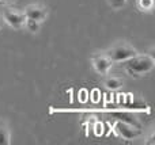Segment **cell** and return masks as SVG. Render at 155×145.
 Wrapping results in <instances>:
<instances>
[{
  "mask_svg": "<svg viewBox=\"0 0 155 145\" xmlns=\"http://www.w3.org/2000/svg\"><path fill=\"white\" fill-rule=\"evenodd\" d=\"M107 3H109V5L112 8H114V10H120V8H123L124 5H125L127 0H107Z\"/></svg>",
  "mask_w": 155,
  "mask_h": 145,
  "instance_id": "cell-11",
  "label": "cell"
},
{
  "mask_svg": "<svg viewBox=\"0 0 155 145\" xmlns=\"http://www.w3.org/2000/svg\"><path fill=\"white\" fill-rule=\"evenodd\" d=\"M23 12L26 15V18L37 20V22H42L48 16V8L41 4H30L25 8Z\"/></svg>",
  "mask_w": 155,
  "mask_h": 145,
  "instance_id": "cell-5",
  "label": "cell"
},
{
  "mask_svg": "<svg viewBox=\"0 0 155 145\" xmlns=\"http://www.w3.org/2000/svg\"><path fill=\"white\" fill-rule=\"evenodd\" d=\"M105 53L113 62H123L137 54V50L128 42H118L113 45L112 48H109Z\"/></svg>",
  "mask_w": 155,
  "mask_h": 145,
  "instance_id": "cell-2",
  "label": "cell"
},
{
  "mask_svg": "<svg viewBox=\"0 0 155 145\" xmlns=\"http://www.w3.org/2000/svg\"><path fill=\"white\" fill-rule=\"evenodd\" d=\"M40 24H41V22H37V20H33V19L26 18L23 26L26 27V29L29 30L30 33H37L38 30H40Z\"/></svg>",
  "mask_w": 155,
  "mask_h": 145,
  "instance_id": "cell-9",
  "label": "cell"
},
{
  "mask_svg": "<svg viewBox=\"0 0 155 145\" xmlns=\"http://www.w3.org/2000/svg\"><path fill=\"white\" fill-rule=\"evenodd\" d=\"M105 86L109 90H117L123 86V80L120 77H117V76H107L105 79Z\"/></svg>",
  "mask_w": 155,
  "mask_h": 145,
  "instance_id": "cell-8",
  "label": "cell"
},
{
  "mask_svg": "<svg viewBox=\"0 0 155 145\" xmlns=\"http://www.w3.org/2000/svg\"><path fill=\"white\" fill-rule=\"evenodd\" d=\"M3 19L7 24H10L14 29H21L23 27L25 20H26V15L25 12L18 10H12V8H7L3 12Z\"/></svg>",
  "mask_w": 155,
  "mask_h": 145,
  "instance_id": "cell-3",
  "label": "cell"
},
{
  "mask_svg": "<svg viewBox=\"0 0 155 145\" xmlns=\"http://www.w3.org/2000/svg\"><path fill=\"white\" fill-rule=\"evenodd\" d=\"M3 23H4V19H3V16H0V30L3 27Z\"/></svg>",
  "mask_w": 155,
  "mask_h": 145,
  "instance_id": "cell-13",
  "label": "cell"
},
{
  "mask_svg": "<svg viewBox=\"0 0 155 145\" xmlns=\"http://www.w3.org/2000/svg\"><path fill=\"white\" fill-rule=\"evenodd\" d=\"M114 130L125 140H134L137 136H140V128L134 126V125L128 124L124 121H117L114 124Z\"/></svg>",
  "mask_w": 155,
  "mask_h": 145,
  "instance_id": "cell-4",
  "label": "cell"
},
{
  "mask_svg": "<svg viewBox=\"0 0 155 145\" xmlns=\"http://www.w3.org/2000/svg\"><path fill=\"white\" fill-rule=\"evenodd\" d=\"M15 0H0V3H5V4H10V3H14Z\"/></svg>",
  "mask_w": 155,
  "mask_h": 145,
  "instance_id": "cell-12",
  "label": "cell"
},
{
  "mask_svg": "<svg viewBox=\"0 0 155 145\" xmlns=\"http://www.w3.org/2000/svg\"><path fill=\"white\" fill-rule=\"evenodd\" d=\"M91 62H93L94 69L98 73H101V75H106L107 71H109L113 65V61L106 56V53H101V54L94 56L93 58H91Z\"/></svg>",
  "mask_w": 155,
  "mask_h": 145,
  "instance_id": "cell-6",
  "label": "cell"
},
{
  "mask_svg": "<svg viewBox=\"0 0 155 145\" xmlns=\"http://www.w3.org/2000/svg\"><path fill=\"white\" fill-rule=\"evenodd\" d=\"M155 60L151 54H135L134 57L123 61V67L131 75H144L154 68Z\"/></svg>",
  "mask_w": 155,
  "mask_h": 145,
  "instance_id": "cell-1",
  "label": "cell"
},
{
  "mask_svg": "<svg viewBox=\"0 0 155 145\" xmlns=\"http://www.w3.org/2000/svg\"><path fill=\"white\" fill-rule=\"evenodd\" d=\"M137 7L142 11H151L154 8V0H137Z\"/></svg>",
  "mask_w": 155,
  "mask_h": 145,
  "instance_id": "cell-10",
  "label": "cell"
},
{
  "mask_svg": "<svg viewBox=\"0 0 155 145\" xmlns=\"http://www.w3.org/2000/svg\"><path fill=\"white\" fill-rule=\"evenodd\" d=\"M11 144V133L5 124L0 122V145H10Z\"/></svg>",
  "mask_w": 155,
  "mask_h": 145,
  "instance_id": "cell-7",
  "label": "cell"
}]
</instances>
